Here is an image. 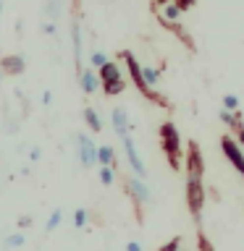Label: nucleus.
<instances>
[{
  "label": "nucleus",
  "instance_id": "nucleus-1",
  "mask_svg": "<svg viewBox=\"0 0 244 251\" xmlns=\"http://www.w3.org/2000/svg\"><path fill=\"white\" fill-rule=\"evenodd\" d=\"M160 144H163V152L168 157L171 168L179 170V165H181V139H179V131L173 123L160 126Z\"/></svg>",
  "mask_w": 244,
  "mask_h": 251
},
{
  "label": "nucleus",
  "instance_id": "nucleus-2",
  "mask_svg": "<svg viewBox=\"0 0 244 251\" xmlns=\"http://www.w3.org/2000/svg\"><path fill=\"white\" fill-rule=\"evenodd\" d=\"M121 58L126 60V68H129V74H131V78H134V86H137V89H139L142 94H145L147 100H152V102H160L163 107H168V100H165V97H160L157 92H152V89H147V86H145V78H142V66H139V60L134 58V52L123 50V52H121Z\"/></svg>",
  "mask_w": 244,
  "mask_h": 251
},
{
  "label": "nucleus",
  "instance_id": "nucleus-3",
  "mask_svg": "<svg viewBox=\"0 0 244 251\" xmlns=\"http://www.w3.org/2000/svg\"><path fill=\"white\" fill-rule=\"evenodd\" d=\"M97 78H100L102 92H105V94H121V92L126 89V81L121 78V71H118V66H116L113 60L105 63V66L100 68Z\"/></svg>",
  "mask_w": 244,
  "mask_h": 251
},
{
  "label": "nucleus",
  "instance_id": "nucleus-4",
  "mask_svg": "<svg viewBox=\"0 0 244 251\" xmlns=\"http://www.w3.org/2000/svg\"><path fill=\"white\" fill-rule=\"evenodd\" d=\"M186 204H189V212L194 215V220H200V215H202V204H205V186H202V178H186Z\"/></svg>",
  "mask_w": 244,
  "mask_h": 251
},
{
  "label": "nucleus",
  "instance_id": "nucleus-5",
  "mask_svg": "<svg viewBox=\"0 0 244 251\" xmlns=\"http://www.w3.org/2000/svg\"><path fill=\"white\" fill-rule=\"evenodd\" d=\"M76 144H79V160H82L84 168L97 165V144L87 133H76Z\"/></svg>",
  "mask_w": 244,
  "mask_h": 251
},
{
  "label": "nucleus",
  "instance_id": "nucleus-6",
  "mask_svg": "<svg viewBox=\"0 0 244 251\" xmlns=\"http://www.w3.org/2000/svg\"><path fill=\"white\" fill-rule=\"evenodd\" d=\"M121 141H123L126 157H129V165L134 168V173H137V178H139V180H142V178H147V168H145V162H142V157H139V152H137V147H134L131 136L126 133V136H121Z\"/></svg>",
  "mask_w": 244,
  "mask_h": 251
},
{
  "label": "nucleus",
  "instance_id": "nucleus-7",
  "mask_svg": "<svg viewBox=\"0 0 244 251\" xmlns=\"http://www.w3.org/2000/svg\"><path fill=\"white\" fill-rule=\"evenodd\" d=\"M202 152L197 147V141H189V154H186V178H202Z\"/></svg>",
  "mask_w": 244,
  "mask_h": 251
},
{
  "label": "nucleus",
  "instance_id": "nucleus-8",
  "mask_svg": "<svg viewBox=\"0 0 244 251\" xmlns=\"http://www.w3.org/2000/svg\"><path fill=\"white\" fill-rule=\"evenodd\" d=\"M126 191H129V196L134 199V204H137V207H142V204H150V199H152V196H150V188L142 183L139 178H129V180H126Z\"/></svg>",
  "mask_w": 244,
  "mask_h": 251
},
{
  "label": "nucleus",
  "instance_id": "nucleus-9",
  "mask_svg": "<svg viewBox=\"0 0 244 251\" xmlns=\"http://www.w3.org/2000/svg\"><path fill=\"white\" fill-rule=\"evenodd\" d=\"M220 147H223V154L234 162V168L239 170V173H242V178H244V154L239 152V144H236L234 139L223 136V139H220Z\"/></svg>",
  "mask_w": 244,
  "mask_h": 251
},
{
  "label": "nucleus",
  "instance_id": "nucleus-10",
  "mask_svg": "<svg viewBox=\"0 0 244 251\" xmlns=\"http://www.w3.org/2000/svg\"><path fill=\"white\" fill-rule=\"evenodd\" d=\"M0 71H3V76H19L27 71V60H24V55H5L0 60Z\"/></svg>",
  "mask_w": 244,
  "mask_h": 251
},
{
  "label": "nucleus",
  "instance_id": "nucleus-11",
  "mask_svg": "<svg viewBox=\"0 0 244 251\" xmlns=\"http://www.w3.org/2000/svg\"><path fill=\"white\" fill-rule=\"evenodd\" d=\"M79 84H82V92L84 94H94L100 89V78L94 74V68H82L79 71Z\"/></svg>",
  "mask_w": 244,
  "mask_h": 251
},
{
  "label": "nucleus",
  "instance_id": "nucleus-12",
  "mask_svg": "<svg viewBox=\"0 0 244 251\" xmlns=\"http://www.w3.org/2000/svg\"><path fill=\"white\" fill-rule=\"evenodd\" d=\"M110 121H113V128L118 136H126L129 133V113H126L123 107H116L113 113H110Z\"/></svg>",
  "mask_w": 244,
  "mask_h": 251
},
{
  "label": "nucleus",
  "instance_id": "nucleus-13",
  "mask_svg": "<svg viewBox=\"0 0 244 251\" xmlns=\"http://www.w3.org/2000/svg\"><path fill=\"white\" fill-rule=\"evenodd\" d=\"M71 37H74V60L76 66L82 68V26H79V21H71Z\"/></svg>",
  "mask_w": 244,
  "mask_h": 251
},
{
  "label": "nucleus",
  "instance_id": "nucleus-14",
  "mask_svg": "<svg viewBox=\"0 0 244 251\" xmlns=\"http://www.w3.org/2000/svg\"><path fill=\"white\" fill-rule=\"evenodd\" d=\"M97 162L102 165V168H116V152L113 147H97Z\"/></svg>",
  "mask_w": 244,
  "mask_h": 251
},
{
  "label": "nucleus",
  "instance_id": "nucleus-15",
  "mask_svg": "<svg viewBox=\"0 0 244 251\" xmlns=\"http://www.w3.org/2000/svg\"><path fill=\"white\" fill-rule=\"evenodd\" d=\"M142 78H145V86H147V89L155 92V84H157V78H160V71L145 66V68H142Z\"/></svg>",
  "mask_w": 244,
  "mask_h": 251
},
{
  "label": "nucleus",
  "instance_id": "nucleus-16",
  "mask_svg": "<svg viewBox=\"0 0 244 251\" xmlns=\"http://www.w3.org/2000/svg\"><path fill=\"white\" fill-rule=\"evenodd\" d=\"M84 121H87V126L97 133V131H102V123H100V115H97V110H92V107H84Z\"/></svg>",
  "mask_w": 244,
  "mask_h": 251
},
{
  "label": "nucleus",
  "instance_id": "nucleus-17",
  "mask_svg": "<svg viewBox=\"0 0 244 251\" xmlns=\"http://www.w3.org/2000/svg\"><path fill=\"white\" fill-rule=\"evenodd\" d=\"M61 11H63V3H61V0H47L45 8H42V13H45V16H50V21L61 19Z\"/></svg>",
  "mask_w": 244,
  "mask_h": 251
},
{
  "label": "nucleus",
  "instance_id": "nucleus-18",
  "mask_svg": "<svg viewBox=\"0 0 244 251\" xmlns=\"http://www.w3.org/2000/svg\"><path fill=\"white\" fill-rule=\"evenodd\" d=\"M24 243H27V235H24V233H11V235H5V249H21Z\"/></svg>",
  "mask_w": 244,
  "mask_h": 251
},
{
  "label": "nucleus",
  "instance_id": "nucleus-19",
  "mask_svg": "<svg viewBox=\"0 0 244 251\" xmlns=\"http://www.w3.org/2000/svg\"><path fill=\"white\" fill-rule=\"evenodd\" d=\"M90 63H92V68H102L105 63H110V58L102 50H94L92 55H90Z\"/></svg>",
  "mask_w": 244,
  "mask_h": 251
},
{
  "label": "nucleus",
  "instance_id": "nucleus-20",
  "mask_svg": "<svg viewBox=\"0 0 244 251\" xmlns=\"http://www.w3.org/2000/svg\"><path fill=\"white\" fill-rule=\"evenodd\" d=\"M61 220H63V209H53V215H50V220H47L45 230H47V233H53L55 227L61 225Z\"/></svg>",
  "mask_w": 244,
  "mask_h": 251
},
{
  "label": "nucleus",
  "instance_id": "nucleus-21",
  "mask_svg": "<svg viewBox=\"0 0 244 251\" xmlns=\"http://www.w3.org/2000/svg\"><path fill=\"white\" fill-rule=\"evenodd\" d=\"M113 178H116L113 168H100V183L102 186H113Z\"/></svg>",
  "mask_w": 244,
  "mask_h": 251
},
{
  "label": "nucleus",
  "instance_id": "nucleus-22",
  "mask_svg": "<svg viewBox=\"0 0 244 251\" xmlns=\"http://www.w3.org/2000/svg\"><path fill=\"white\" fill-rule=\"evenodd\" d=\"M87 220H90L87 209H76V212H74V225H76V227H84V225H87Z\"/></svg>",
  "mask_w": 244,
  "mask_h": 251
},
{
  "label": "nucleus",
  "instance_id": "nucleus-23",
  "mask_svg": "<svg viewBox=\"0 0 244 251\" xmlns=\"http://www.w3.org/2000/svg\"><path fill=\"white\" fill-rule=\"evenodd\" d=\"M197 246H200V251H215V249H213V243H210V238L205 233L197 235Z\"/></svg>",
  "mask_w": 244,
  "mask_h": 251
},
{
  "label": "nucleus",
  "instance_id": "nucleus-24",
  "mask_svg": "<svg viewBox=\"0 0 244 251\" xmlns=\"http://www.w3.org/2000/svg\"><path fill=\"white\" fill-rule=\"evenodd\" d=\"M179 246H181V238H173V241L165 243V246H163L160 251H179Z\"/></svg>",
  "mask_w": 244,
  "mask_h": 251
},
{
  "label": "nucleus",
  "instance_id": "nucleus-25",
  "mask_svg": "<svg viewBox=\"0 0 244 251\" xmlns=\"http://www.w3.org/2000/svg\"><path fill=\"white\" fill-rule=\"evenodd\" d=\"M223 105H226V110H234L236 105H239V100H236V97H234V94H228V97L223 100Z\"/></svg>",
  "mask_w": 244,
  "mask_h": 251
},
{
  "label": "nucleus",
  "instance_id": "nucleus-26",
  "mask_svg": "<svg viewBox=\"0 0 244 251\" xmlns=\"http://www.w3.org/2000/svg\"><path fill=\"white\" fill-rule=\"evenodd\" d=\"M192 5H194V0H179V3H176L179 11H186V8H192Z\"/></svg>",
  "mask_w": 244,
  "mask_h": 251
},
{
  "label": "nucleus",
  "instance_id": "nucleus-27",
  "mask_svg": "<svg viewBox=\"0 0 244 251\" xmlns=\"http://www.w3.org/2000/svg\"><path fill=\"white\" fill-rule=\"evenodd\" d=\"M42 105H47V107L53 105V94L50 92H42Z\"/></svg>",
  "mask_w": 244,
  "mask_h": 251
},
{
  "label": "nucleus",
  "instance_id": "nucleus-28",
  "mask_svg": "<svg viewBox=\"0 0 244 251\" xmlns=\"http://www.w3.org/2000/svg\"><path fill=\"white\" fill-rule=\"evenodd\" d=\"M42 31L45 34H55V24L50 21V24H42Z\"/></svg>",
  "mask_w": 244,
  "mask_h": 251
},
{
  "label": "nucleus",
  "instance_id": "nucleus-29",
  "mask_svg": "<svg viewBox=\"0 0 244 251\" xmlns=\"http://www.w3.org/2000/svg\"><path fill=\"white\" fill-rule=\"evenodd\" d=\"M126 251H142V246L137 241H129V243H126Z\"/></svg>",
  "mask_w": 244,
  "mask_h": 251
},
{
  "label": "nucleus",
  "instance_id": "nucleus-30",
  "mask_svg": "<svg viewBox=\"0 0 244 251\" xmlns=\"http://www.w3.org/2000/svg\"><path fill=\"white\" fill-rule=\"evenodd\" d=\"M29 157H31V162H37L39 157H42V149H37V147H34V149H31V154H29Z\"/></svg>",
  "mask_w": 244,
  "mask_h": 251
},
{
  "label": "nucleus",
  "instance_id": "nucleus-31",
  "mask_svg": "<svg viewBox=\"0 0 244 251\" xmlns=\"http://www.w3.org/2000/svg\"><path fill=\"white\" fill-rule=\"evenodd\" d=\"M19 225H21V227H27V225H31V217H21V220H19Z\"/></svg>",
  "mask_w": 244,
  "mask_h": 251
},
{
  "label": "nucleus",
  "instance_id": "nucleus-32",
  "mask_svg": "<svg viewBox=\"0 0 244 251\" xmlns=\"http://www.w3.org/2000/svg\"><path fill=\"white\" fill-rule=\"evenodd\" d=\"M0 84H3V71H0Z\"/></svg>",
  "mask_w": 244,
  "mask_h": 251
},
{
  "label": "nucleus",
  "instance_id": "nucleus-33",
  "mask_svg": "<svg viewBox=\"0 0 244 251\" xmlns=\"http://www.w3.org/2000/svg\"><path fill=\"white\" fill-rule=\"evenodd\" d=\"M0 13H3V0H0Z\"/></svg>",
  "mask_w": 244,
  "mask_h": 251
}]
</instances>
